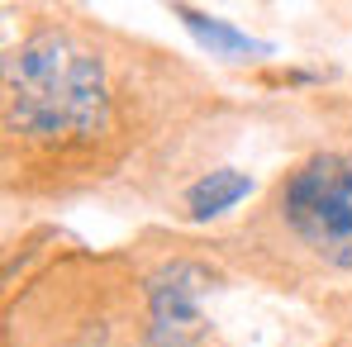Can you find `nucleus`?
Instances as JSON below:
<instances>
[{
	"mask_svg": "<svg viewBox=\"0 0 352 347\" xmlns=\"http://www.w3.org/2000/svg\"><path fill=\"white\" fill-rule=\"evenodd\" d=\"M276 214L324 267L352 271V162L319 153L276 186Z\"/></svg>",
	"mask_w": 352,
	"mask_h": 347,
	"instance_id": "nucleus-2",
	"label": "nucleus"
},
{
	"mask_svg": "<svg viewBox=\"0 0 352 347\" xmlns=\"http://www.w3.org/2000/svg\"><path fill=\"white\" fill-rule=\"evenodd\" d=\"M210 267L176 257L148 281V347H200L205 343V314L200 290H210Z\"/></svg>",
	"mask_w": 352,
	"mask_h": 347,
	"instance_id": "nucleus-3",
	"label": "nucleus"
},
{
	"mask_svg": "<svg viewBox=\"0 0 352 347\" xmlns=\"http://www.w3.org/2000/svg\"><path fill=\"white\" fill-rule=\"evenodd\" d=\"M176 19L214 53V58H262L267 53V43H257V38H248L243 29H234L229 19H214V14H205V10H190V5H176Z\"/></svg>",
	"mask_w": 352,
	"mask_h": 347,
	"instance_id": "nucleus-4",
	"label": "nucleus"
},
{
	"mask_svg": "<svg viewBox=\"0 0 352 347\" xmlns=\"http://www.w3.org/2000/svg\"><path fill=\"white\" fill-rule=\"evenodd\" d=\"M105 58L67 29H34L5 58V128L34 148H72L110 133Z\"/></svg>",
	"mask_w": 352,
	"mask_h": 347,
	"instance_id": "nucleus-1",
	"label": "nucleus"
},
{
	"mask_svg": "<svg viewBox=\"0 0 352 347\" xmlns=\"http://www.w3.org/2000/svg\"><path fill=\"white\" fill-rule=\"evenodd\" d=\"M252 190V176L234 172V167H219V172H205L195 186H190V219H214L224 210H234L238 200H248Z\"/></svg>",
	"mask_w": 352,
	"mask_h": 347,
	"instance_id": "nucleus-5",
	"label": "nucleus"
}]
</instances>
